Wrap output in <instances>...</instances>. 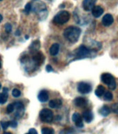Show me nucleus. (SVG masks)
Masks as SVG:
<instances>
[{"instance_id":"f257e3e1","label":"nucleus","mask_w":118,"mask_h":134,"mask_svg":"<svg viewBox=\"0 0 118 134\" xmlns=\"http://www.w3.org/2000/svg\"><path fill=\"white\" fill-rule=\"evenodd\" d=\"M81 32L82 31L80 28L71 26L65 29L64 31V36L69 42L71 43H75L78 41Z\"/></svg>"},{"instance_id":"f03ea898","label":"nucleus","mask_w":118,"mask_h":134,"mask_svg":"<svg viewBox=\"0 0 118 134\" xmlns=\"http://www.w3.org/2000/svg\"><path fill=\"white\" fill-rule=\"evenodd\" d=\"M71 15L66 10H61L54 17L53 22L58 25H63L70 19Z\"/></svg>"},{"instance_id":"7ed1b4c3","label":"nucleus","mask_w":118,"mask_h":134,"mask_svg":"<svg viewBox=\"0 0 118 134\" xmlns=\"http://www.w3.org/2000/svg\"><path fill=\"white\" fill-rule=\"evenodd\" d=\"M91 55V51L84 45H81L75 51V59H81L89 58Z\"/></svg>"},{"instance_id":"20e7f679","label":"nucleus","mask_w":118,"mask_h":134,"mask_svg":"<svg viewBox=\"0 0 118 134\" xmlns=\"http://www.w3.org/2000/svg\"><path fill=\"white\" fill-rule=\"evenodd\" d=\"M101 80L103 83L106 84L110 90H115L116 88V82L114 77L108 73H103L101 75Z\"/></svg>"},{"instance_id":"39448f33","label":"nucleus","mask_w":118,"mask_h":134,"mask_svg":"<svg viewBox=\"0 0 118 134\" xmlns=\"http://www.w3.org/2000/svg\"><path fill=\"white\" fill-rule=\"evenodd\" d=\"M40 118L43 122H51L53 120V113L48 109H42L40 113Z\"/></svg>"},{"instance_id":"423d86ee","label":"nucleus","mask_w":118,"mask_h":134,"mask_svg":"<svg viewBox=\"0 0 118 134\" xmlns=\"http://www.w3.org/2000/svg\"><path fill=\"white\" fill-rule=\"evenodd\" d=\"M77 90L82 94L89 93L92 90V86L90 84L87 82H80L77 85Z\"/></svg>"},{"instance_id":"0eeeda50","label":"nucleus","mask_w":118,"mask_h":134,"mask_svg":"<svg viewBox=\"0 0 118 134\" xmlns=\"http://www.w3.org/2000/svg\"><path fill=\"white\" fill-rule=\"evenodd\" d=\"M14 107L15 109L17 111V113L16 115L18 118H20L21 116H22L24 113V104L21 102H15L13 103Z\"/></svg>"},{"instance_id":"6e6552de","label":"nucleus","mask_w":118,"mask_h":134,"mask_svg":"<svg viewBox=\"0 0 118 134\" xmlns=\"http://www.w3.org/2000/svg\"><path fill=\"white\" fill-rule=\"evenodd\" d=\"M97 2V0H84L82 2V6L84 10L86 11H91Z\"/></svg>"},{"instance_id":"1a4fd4ad","label":"nucleus","mask_w":118,"mask_h":134,"mask_svg":"<svg viewBox=\"0 0 118 134\" xmlns=\"http://www.w3.org/2000/svg\"><path fill=\"white\" fill-rule=\"evenodd\" d=\"M72 120L75 122V125L79 128H82L84 126V123H83V121H82V116H81L80 113H73L72 116Z\"/></svg>"},{"instance_id":"9d476101","label":"nucleus","mask_w":118,"mask_h":134,"mask_svg":"<svg viewBox=\"0 0 118 134\" xmlns=\"http://www.w3.org/2000/svg\"><path fill=\"white\" fill-rule=\"evenodd\" d=\"M114 19L110 14H106L104 17H102V23L105 26H109L113 23Z\"/></svg>"},{"instance_id":"9b49d317","label":"nucleus","mask_w":118,"mask_h":134,"mask_svg":"<svg viewBox=\"0 0 118 134\" xmlns=\"http://www.w3.org/2000/svg\"><path fill=\"white\" fill-rule=\"evenodd\" d=\"M32 9L35 12H41L42 10H46V5L41 1H36L35 2L33 6H32Z\"/></svg>"},{"instance_id":"f8f14e48","label":"nucleus","mask_w":118,"mask_h":134,"mask_svg":"<svg viewBox=\"0 0 118 134\" xmlns=\"http://www.w3.org/2000/svg\"><path fill=\"white\" fill-rule=\"evenodd\" d=\"M74 104L77 107H84L87 105L88 101L86 98H82V97H78L74 100Z\"/></svg>"},{"instance_id":"ddd939ff","label":"nucleus","mask_w":118,"mask_h":134,"mask_svg":"<svg viewBox=\"0 0 118 134\" xmlns=\"http://www.w3.org/2000/svg\"><path fill=\"white\" fill-rule=\"evenodd\" d=\"M92 15L96 18H98L102 15L104 13V9L100 6H95L91 10Z\"/></svg>"},{"instance_id":"4468645a","label":"nucleus","mask_w":118,"mask_h":134,"mask_svg":"<svg viewBox=\"0 0 118 134\" xmlns=\"http://www.w3.org/2000/svg\"><path fill=\"white\" fill-rule=\"evenodd\" d=\"M82 116L84 118L85 122L87 123H90L93 120V114L92 113L91 110H86L83 112Z\"/></svg>"},{"instance_id":"2eb2a0df","label":"nucleus","mask_w":118,"mask_h":134,"mask_svg":"<svg viewBox=\"0 0 118 134\" xmlns=\"http://www.w3.org/2000/svg\"><path fill=\"white\" fill-rule=\"evenodd\" d=\"M37 98H38L39 101H40L41 102H47L48 100V98H49L48 93L45 90L41 91L39 93Z\"/></svg>"},{"instance_id":"dca6fc26","label":"nucleus","mask_w":118,"mask_h":134,"mask_svg":"<svg viewBox=\"0 0 118 134\" xmlns=\"http://www.w3.org/2000/svg\"><path fill=\"white\" fill-rule=\"evenodd\" d=\"M48 105L52 109H59L62 105V102L59 99H54L49 102Z\"/></svg>"},{"instance_id":"f3484780","label":"nucleus","mask_w":118,"mask_h":134,"mask_svg":"<svg viewBox=\"0 0 118 134\" xmlns=\"http://www.w3.org/2000/svg\"><path fill=\"white\" fill-rule=\"evenodd\" d=\"M59 51V44L57 43L53 44L50 46V48L49 49L50 54L53 56H55L58 54Z\"/></svg>"},{"instance_id":"a211bd4d","label":"nucleus","mask_w":118,"mask_h":134,"mask_svg":"<svg viewBox=\"0 0 118 134\" xmlns=\"http://www.w3.org/2000/svg\"><path fill=\"white\" fill-rule=\"evenodd\" d=\"M40 48V42L39 40H35L32 42V44L29 46V49L31 51H38Z\"/></svg>"},{"instance_id":"6ab92c4d","label":"nucleus","mask_w":118,"mask_h":134,"mask_svg":"<svg viewBox=\"0 0 118 134\" xmlns=\"http://www.w3.org/2000/svg\"><path fill=\"white\" fill-rule=\"evenodd\" d=\"M99 113L102 115V116L106 117V116H107V115H109V113H110V109L108 106L104 105V106H103L102 107L100 108V109L99 110Z\"/></svg>"},{"instance_id":"aec40b11","label":"nucleus","mask_w":118,"mask_h":134,"mask_svg":"<svg viewBox=\"0 0 118 134\" xmlns=\"http://www.w3.org/2000/svg\"><path fill=\"white\" fill-rule=\"evenodd\" d=\"M105 88L104 86H103L102 85H99V86H97V88H96V90L95 91V93L96 95V96L97 97H102V96H104V94L105 93Z\"/></svg>"},{"instance_id":"412c9836","label":"nucleus","mask_w":118,"mask_h":134,"mask_svg":"<svg viewBox=\"0 0 118 134\" xmlns=\"http://www.w3.org/2000/svg\"><path fill=\"white\" fill-rule=\"evenodd\" d=\"M8 98V92H5L3 91L2 93H0V104H4L7 102Z\"/></svg>"},{"instance_id":"4be33fe9","label":"nucleus","mask_w":118,"mask_h":134,"mask_svg":"<svg viewBox=\"0 0 118 134\" xmlns=\"http://www.w3.org/2000/svg\"><path fill=\"white\" fill-rule=\"evenodd\" d=\"M55 131L53 129L49 127H44L42 129V134H54Z\"/></svg>"},{"instance_id":"5701e85b","label":"nucleus","mask_w":118,"mask_h":134,"mask_svg":"<svg viewBox=\"0 0 118 134\" xmlns=\"http://www.w3.org/2000/svg\"><path fill=\"white\" fill-rule=\"evenodd\" d=\"M113 96L110 91H106L104 94V99L106 101H111L113 100Z\"/></svg>"},{"instance_id":"b1692460","label":"nucleus","mask_w":118,"mask_h":134,"mask_svg":"<svg viewBox=\"0 0 118 134\" xmlns=\"http://www.w3.org/2000/svg\"><path fill=\"white\" fill-rule=\"evenodd\" d=\"M75 131L71 128H66L64 129L63 130H61L59 134H74Z\"/></svg>"},{"instance_id":"393cba45","label":"nucleus","mask_w":118,"mask_h":134,"mask_svg":"<svg viewBox=\"0 0 118 134\" xmlns=\"http://www.w3.org/2000/svg\"><path fill=\"white\" fill-rule=\"evenodd\" d=\"M12 95L14 98H19V96H21V91L17 88H14L12 91Z\"/></svg>"},{"instance_id":"a878e982","label":"nucleus","mask_w":118,"mask_h":134,"mask_svg":"<svg viewBox=\"0 0 118 134\" xmlns=\"http://www.w3.org/2000/svg\"><path fill=\"white\" fill-rule=\"evenodd\" d=\"M31 10H32V4H31V3H28V4H26V5L24 8L25 13L26 14H29V13L31 11Z\"/></svg>"},{"instance_id":"bb28decb","label":"nucleus","mask_w":118,"mask_h":134,"mask_svg":"<svg viewBox=\"0 0 118 134\" xmlns=\"http://www.w3.org/2000/svg\"><path fill=\"white\" fill-rule=\"evenodd\" d=\"M15 110V107H14L13 104H8L7 108H6V111L8 113H10L12 112H13V111Z\"/></svg>"},{"instance_id":"cd10ccee","label":"nucleus","mask_w":118,"mask_h":134,"mask_svg":"<svg viewBox=\"0 0 118 134\" xmlns=\"http://www.w3.org/2000/svg\"><path fill=\"white\" fill-rule=\"evenodd\" d=\"M111 111L113 112V113L118 114V102L117 103L113 104L111 107Z\"/></svg>"},{"instance_id":"c85d7f7f","label":"nucleus","mask_w":118,"mask_h":134,"mask_svg":"<svg viewBox=\"0 0 118 134\" xmlns=\"http://www.w3.org/2000/svg\"><path fill=\"white\" fill-rule=\"evenodd\" d=\"M4 29H5V31H6V33H10L12 31V26L10 24L7 23L5 24L4 26Z\"/></svg>"},{"instance_id":"c756f323","label":"nucleus","mask_w":118,"mask_h":134,"mask_svg":"<svg viewBox=\"0 0 118 134\" xmlns=\"http://www.w3.org/2000/svg\"><path fill=\"white\" fill-rule=\"evenodd\" d=\"M1 125H2V129H3L4 130H6V129H7L8 126H10L9 122H2Z\"/></svg>"},{"instance_id":"7c9ffc66","label":"nucleus","mask_w":118,"mask_h":134,"mask_svg":"<svg viewBox=\"0 0 118 134\" xmlns=\"http://www.w3.org/2000/svg\"><path fill=\"white\" fill-rule=\"evenodd\" d=\"M9 125H10V126H11V127H13V128H15V127H17V122L15 120L10 121Z\"/></svg>"},{"instance_id":"2f4dec72","label":"nucleus","mask_w":118,"mask_h":134,"mask_svg":"<svg viewBox=\"0 0 118 134\" xmlns=\"http://www.w3.org/2000/svg\"><path fill=\"white\" fill-rule=\"evenodd\" d=\"M26 134H38L37 133V131H36V129H31L30 130H29V133H27Z\"/></svg>"},{"instance_id":"473e14b6","label":"nucleus","mask_w":118,"mask_h":134,"mask_svg":"<svg viewBox=\"0 0 118 134\" xmlns=\"http://www.w3.org/2000/svg\"><path fill=\"white\" fill-rule=\"evenodd\" d=\"M46 70L47 72L50 73V72H52V71H53V69L52 68V66L50 64H48L47 66H46Z\"/></svg>"},{"instance_id":"72a5a7b5","label":"nucleus","mask_w":118,"mask_h":134,"mask_svg":"<svg viewBox=\"0 0 118 134\" xmlns=\"http://www.w3.org/2000/svg\"><path fill=\"white\" fill-rule=\"evenodd\" d=\"M2 19H3V17H2V15L0 14V22L2 21Z\"/></svg>"},{"instance_id":"f704fd0d","label":"nucleus","mask_w":118,"mask_h":134,"mask_svg":"<svg viewBox=\"0 0 118 134\" xmlns=\"http://www.w3.org/2000/svg\"><path fill=\"white\" fill-rule=\"evenodd\" d=\"M15 34H16V35H20V33H19V31H16Z\"/></svg>"},{"instance_id":"c9c22d12","label":"nucleus","mask_w":118,"mask_h":134,"mask_svg":"<svg viewBox=\"0 0 118 134\" xmlns=\"http://www.w3.org/2000/svg\"><path fill=\"white\" fill-rule=\"evenodd\" d=\"M3 134H12V133L10 132H4Z\"/></svg>"},{"instance_id":"e433bc0d","label":"nucleus","mask_w":118,"mask_h":134,"mask_svg":"<svg viewBox=\"0 0 118 134\" xmlns=\"http://www.w3.org/2000/svg\"><path fill=\"white\" fill-rule=\"evenodd\" d=\"M1 66H2V61H1V59H0V69H1Z\"/></svg>"},{"instance_id":"4c0bfd02","label":"nucleus","mask_w":118,"mask_h":134,"mask_svg":"<svg viewBox=\"0 0 118 134\" xmlns=\"http://www.w3.org/2000/svg\"><path fill=\"white\" fill-rule=\"evenodd\" d=\"M1 88H2V84L0 82V89H1Z\"/></svg>"},{"instance_id":"58836bf2","label":"nucleus","mask_w":118,"mask_h":134,"mask_svg":"<svg viewBox=\"0 0 118 134\" xmlns=\"http://www.w3.org/2000/svg\"><path fill=\"white\" fill-rule=\"evenodd\" d=\"M0 1H2V0H0Z\"/></svg>"}]
</instances>
